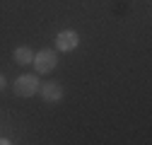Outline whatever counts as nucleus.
Returning <instances> with one entry per match:
<instances>
[{
  "label": "nucleus",
  "instance_id": "obj_7",
  "mask_svg": "<svg viewBox=\"0 0 152 145\" xmlns=\"http://www.w3.org/2000/svg\"><path fill=\"white\" fill-rule=\"evenodd\" d=\"M0 145H10V140L7 138H0Z\"/></svg>",
  "mask_w": 152,
  "mask_h": 145
},
{
  "label": "nucleus",
  "instance_id": "obj_6",
  "mask_svg": "<svg viewBox=\"0 0 152 145\" xmlns=\"http://www.w3.org/2000/svg\"><path fill=\"white\" fill-rule=\"evenodd\" d=\"M3 89H5V75L0 72V92H3Z\"/></svg>",
  "mask_w": 152,
  "mask_h": 145
},
{
  "label": "nucleus",
  "instance_id": "obj_3",
  "mask_svg": "<svg viewBox=\"0 0 152 145\" xmlns=\"http://www.w3.org/2000/svg\"><path fill=\"white\" fill-rule=\"evenodd\" d=\"M80 46V34L75 29H63L58 31V36H56V48L63 51V53H70Z\"/></svg>",
  "mask_w": 152,
  "mask_h": 145
},
{
  "label": "nucleus",
  "instance_id": "obj_5",
  "mask_svg": "<svg viewBox=\"0 0 152 145\" xmlns=\"http://www.w3.org/2000/svg\"><path fill=\"white\" fill-rule=\"evenodd\" d=\"M34 61V51L29 46H20V48H15V63L17 65H31Z\"/></svg>",
  "mask_w": 152,
  "mask_h": 145
},
{
  "label": "nucleus",
  "instance_id": "obj_1",
  "mask_svg": "<svg viewBox=\"0 0 152 145\" xmlns=\"http://www.w3.org/2000/svg\"><path fill=\"white\" fill-rule=\"evenodd\" d=\"M56 63H58V53H56L53 48H41L39 53H34V70L39 72V75H46V72L56 70Z\"/></svg>",
  "mask_w": 152,
  "mask_h": 145
},
{
  "label": "nucleus",
  "instance_id": "obj_4",
  "mask_svg": "<svg viewBox=\"0 0 152 145\" xmlns=\"http://www.w3.org/2000/svg\"><path fill=\"white\" fill-rule=\"evenodd\" d=\"M41 97H44V102H48V104H56V102H61L63 99V85H58V82H44L41 87Z\"/></svg>",
  "mask_w": 152,
  "mask_h": 145
},
{
  "label": "nucleus",
  "instance_id": "obj_2",
  "mask_svg": "<svg viewBox=\"0 0 152 145\" xmlns=\"http://www.w3.org/2000/svg\"><path fill=\"white\" fill-rule=\"evenodd\" d=\"M39 87H41L39 75H20V78H17V80L12 82L15 94H17V97H24V99L34 97L36 92H39Z\"/></svg>",
  "mask_w": 152,
  "mask_h": 145
}]
</instances>
